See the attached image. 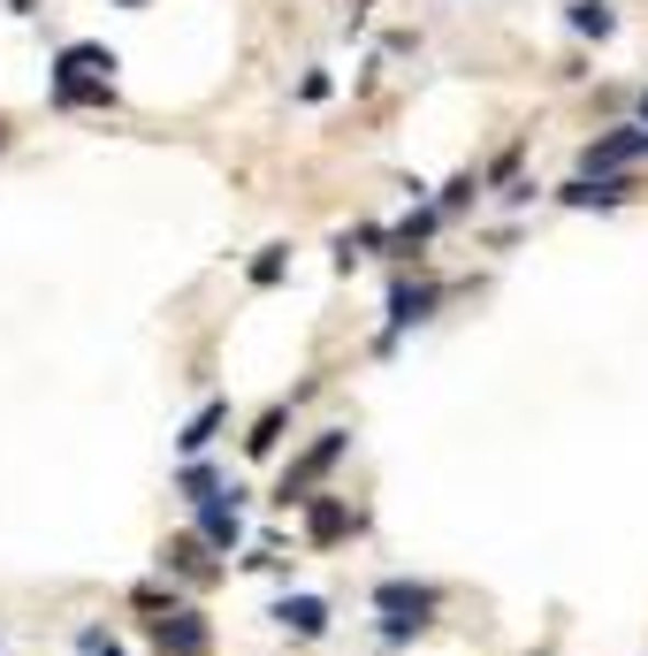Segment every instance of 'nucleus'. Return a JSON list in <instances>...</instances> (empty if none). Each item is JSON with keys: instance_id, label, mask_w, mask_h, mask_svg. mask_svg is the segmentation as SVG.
<instances>
[{"instance_id": "f257e3e1", "label": "nucleus", "mask_w": 648, "mask_h": 656, "mask_svg": "<svg viewBox=\"0 0 648 656\" xmlns=\"http://www.w3.org/2000/svg\"><path fill=\"white\" fill-rule=\"evenodd\" d=\"M343 451H351V436H343V428H328L321 443H314V451H306V459H298V466H291V474H283V489H275V504H314V482H321L328 466H336V459H343Z\"/></svg>"}, {"instance_id": "f03ea898", "label": "nucleus", "mask_w": 648, "mask_h": 656, "mask_svg": "<svg viewBox=\"0 0 648 656\" xmlns=\"http://www.w3.org/2000/svg\"><path fill=\"white\" fill-rule=\"evenodd\" d=\"M374 603L389 611V642H405V634H420V626H428L435 588H405V580H389V588H374Z\"/></svg>"}, {"instance_id": "7ed1b4c3", "label": "nucleus", "mask_w": 648, "mask_h": 656, "mask_svg": "<svg viewBox=\"0 0 648 656\" xmlns=\"http://www.w3.org/2000/svg\"><path fill=\"white\" fill-rule=\"evenodd\" d=\"M641 154H648V123H626V131H611V138H595L580 154V176H611V168L641 161Z\"/></svg>"}, {"instance_id": "20e7f679", "label": "nucleus", "mask_w": 648, "mask_h": 656, "mask_svg": "<svg viewBox=\"0 0 648 656\" xmlns=\"http://www.w3.org/2000/svg\"><path fill=\"white\" fill-rule=\"evenodd\" d=\"M54 77H100V84H115V54H107V46H92V38H77V46H61Z\"/></svg>"}, {"instance_id": "39448f33", "label": "nucleus", "mask_w": 648, "mask_h": 656, "mask_svg": "<svg viewBox=\"0 0 648 656\" xmlns=\"http://www.w3.org/2000/svg\"><path fill=\"white\" fill-rule=\"evenodd\" d=\"M557 199H565V206H618V199H634V183H626V176H572Z\"/></svg>"}, {"instance_id": "423d86ee", "label": "nucleus", "mask_w": 648, "mask_h": 656, "mask_svg": "<svg viewBox=\"0 0 648 656\" xmlns=\"http://www.w3.org/2000/svg\"><path fill=\"white\" fill-rule=\"evenodd\" d=\"M206 649V619L198 611H168L161 619V656H198Z\"/></svg>"}, {"instance_id": "0eeeda50", "label": "nucleus", "mask_w": 648, "mask_h": 656, "mask_svg": "<svg viewBox=\"0 0 648 656\" xmlns=\"http://www.w3.org/2000/svg\"><path fill=\"white\" fill-rule=\"evenodd\" d=\"M198 542H214V550H237V504L206 496V504H198Z\"/></svg>"}, {"instance_id": "6e6552de", "label": "nucleus", "mask_w": 648, "mask_h": 656, "mask_svg": "<svg viewBox=\"0 0 648 656\" xmlns=\"http://www.w3.org/2000/svg\"><path fill=\"white\" fill-rule=\"evenodd\" d=\"M275 619H283L291 634H306V642H314V634L328 626V603H321V596H283V603H275Z\"/></svg>"}, {"instance_id": "1a4fd4ad", "label": "nucleus", "mask_w": 648, "mask_h": 656, "mask_svg": "<svg viewBox=\"0 0 648 656\" xmlns=\"http://www.w3.org/2000/svg\"><path fill=\"white\" fill-rule=\"evenodd\" d=\"M306 534H314V542H343V534H351V504L314 496V511H306Z\"/></svg>"}, {"instance_id": "9d476101", "label": "nucleus", "mask_w": 648, "mask_h": 656, "mask_svg": "<svg viewBox=\"0 0 648 656\" xmlns=\"http://www.w3.org/2000/svg\"><path fill=\"white\" fill-rule=\"evenodd\" d=\"M428 306H435V291H428V283H420V291H397V298H389V336H397V328H412V321H428ZM389 336H382V343H389Z\"/></svg>"}, {"instance_id": "9b49d317", "label": "nucleus", "mask_w": 648, "mask_h": 656, "mask_svg": "<svg viewBox=\"0 0 648 656\" xmlns=\"http://www.w3.org/2000/svg\"><path fill=\"white\" fill-rule=\"evenodd\" d=\"M565 15H572V31H588V38H611V31H618V15H611V0H572Z\"/></svg>"}, {"instance_id": "f8f14e48", "label": "nucleus", "mask_w": 648, "mask_h": 656, "mask_svg": "<svg viewBox=\"0 0 648 656\" xmlns=\"http://www.w3.org/2000/svg\"><path fill=\"white\" fill-rule=\"evenodd\" d=\"M214 428H221V405H198V420H191V428L175 436V443H183V459H198V451L214 443Z\"/></svg>"}, {"instance_id": "ddd939ff", "label": "nucleus", "mask_w": 648, "mask_h": 656, "mask_svg": "<svg viewBox=\"0 0 648 656\" xmlns=\"http://www.w3.org/2000/svg\"><path fill=\"white\" fill-rule=\"evenodd\" d=\"M283 420H291V412H283V405H275V412H268V420H260V428H252V436H245V451H252V459H268V451H275V443H283Z\"/></svg>"}, {"instance_id": "4468645a", "label": "nucleus", "mask_w": 648, "mask_h": 656, "mask_svg": "<svg viewBox=\"0 0 648 656\" xmlns=\"http://www.w3.org/2000/svg\"><path fill=\"white\" fill-rule=\"evenodd\" d=\"M252 283H283V245H268V252L252 260Z\"/></svg>"}, {"instance_id": "2eb2a0df", "label": "nucleus", "mask_w": 648, "mask_h": 656, "mask_svg": "<svg viewBox=\"0 0 648 656\" xmlns=\"http://www.w3.org/2000/svg\"><path fill=\"white\" fill-rule=\"evenodd\" d=\"M474 191H481V183H474V176H458V183H451V191H443V214H458V206H466V199H474Z\"/></svg>"}, {"instance_id": "dca6fc26", "label": "nucleus", "mask_w": 648, "mask_h": 656, "mask_svg": "<svg viewBox=\"0 0 648 656\" xmlns=\"http://www.w3.org/2000/svg\"><path fill=\"white\" fill-rule=\"evenodd\" d=\"M84 656H123V649H115L107 634H84Z\"/></svg>"}, {"instance_id": "f3484780", "label": "nucleus", "mask_w": 648, "mask_h": 656, "mask_svg": "<svg viewBox=\"0 0 648 656\" xmlns=\"http://www.w3.org/2000/svg\"><path fill=\"white\" fill-rule=\"evenodd\" d=\"M641 123H648V100H641Z\"/></svg>"}]
</instances>
